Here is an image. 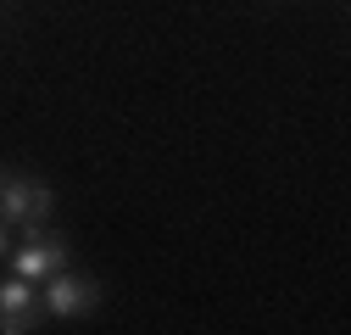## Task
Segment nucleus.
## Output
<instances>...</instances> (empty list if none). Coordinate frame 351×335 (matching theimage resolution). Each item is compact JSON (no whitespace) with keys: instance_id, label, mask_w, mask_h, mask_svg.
<instances>
[{"instance_id":"f257e3e1","label":"nucleus","mask_w":351,"mask_h":335,"mask_svg":"<svg viewBox=\"0 0 351 335\" xmlns=\"http://www.w3.org/2000/svg\"><path fill=\"white\" fill-rule=\"evenodd\" d=\"M56 207V190L39 179V174H6V185H0V218H6L12 229H45Z\"/></svg>"},{"instance_id":"f03ea898","label":"nucleus","mask_w":351,"mask_h":335,"mask_svg":"<svg viewBox=\"0 0 351 335\" xmlns=\"http://www.w3.org/2000/svg\"><path fill=\"white\" fill-rule=\"evenodd\" d=\"M101 279L95 274H78L73 263L62 274H51L45 285H39V313H51V319H84V313H95L101 308Z\"/></svg>"},{"instance_id":"7ed1b4c3","label":"nucleus","mask_w":351,"mask_h":335,"mask_svg":"<svg viewBox=\"0 0 351 335\" xmlns=\"http://www.w3.org/2000/svg\"><path fill=\"white\" fill-rule=\"evenodd\" d=\"M73 263V246L62 240V235H51V229H28V240H23V251L12 257V274L17 279H51V274H62Z\"/></svg>"},{"instance_id":"20e7f679","label":"nucleus","mask_w":351,"mask_h":335,"mask_svg":"<svg viewBox=\"0 0 351 335\" xmlns=\"http://www.w3.org/2000/svg\"><path fill=\"white\" fill-rule=\"evenodd\" d=\"M39 330V285L34 279H0V335Z\"/></svg>"},{"instance_id":"39448f33","label":"nucleus","mask_w":351,"mask_h":335,"mask_svg":"<svg viewBox=\"0 0 351 335\" xmlns=\"http://www.w3.org/2000/svg\"><path fill=\"white\" fill-rule=\"evenodd\" d=\"M6 246H12V224L0 218V263H6Z\"/></svg>"},{"instance_id":"423d86ee","label":"nucleus","mask_w":351,"mask_h":335,"mask_svg":"<svg viewBox=\"0 0 351 335\" xmlns=\"http://www.w3.org/2000/svg\"><path fill=\"white\" fill-rule=\"evenodd\" d=\"M0 185H6V174H0Z\"/></svg>"}]
</instances>
